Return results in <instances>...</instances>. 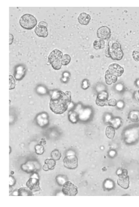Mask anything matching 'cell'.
<instances>
[{
	"label": "cell",
	"instance_id": "ba28073f",
	"mask_svg": "<svg viewBox=\"0 0 139 207\" xmlns=\"http://www.w3.org/2000/svg\"><path fill=\"white\" fill-rule=\"evenodd\" d=\"M64 164L66 168L70 169H75L78 166V159L75 155L67 156L64 159Z\"/></svg>",
	"mask_w": 139,
	"mask_h": 207
},
{
	"label": "cell",
	"instance_id": "484cf974",
	"mask_svg": "<svg viewBox=\"0 0 139 207\" xmlns=\"http://www.w3.org/2000/svg\"><path fill=\"white\" fill-rule=\"evenodd\" d=\"M52 158L55 160H59L62 156L58 150H54L51 153Z\"/></svg>",
	"mask_w": 139,
	"mask_h": 207
},
{
	"label": "cell",
	"instance_id": "1f68e13d",
	"mask_svg": "<svg viewBox=\"0 0 139 207\" xmlns=\"http://www.w3.org/2000/svg\"><path fill=\"white\" fill-rule=\"evenodd\" d=\"M133 59L136 62L139 63V50H136L132 53Z\"/></svg>",
	"mask_w": 139,
	"mask_h": 207
},
{
	"label": "cell",
	"instance_id": "30bf717a",
	"mask_svg": "<svg viewBox=\"0 0 139 207\" xmlns=\"http://www.w3.org/2000/svg\"><path fill=\"white\" fill-rule=\"evenodd\" d=\"M97 35L99 39L103 40L108 39L111 36V31L108 27H101L97 30Z\"/></svg>",
	"mask_w": 139,
	"mask_h": 207
},
{
	"label": "cell",
	"instance_id": "277c9868",
	"mask_svg": "<svg viewBox=\"0 0 139 207\" xmlns=\"http://www.w3.org/2000/svg\"><path fill=\"white\" fill-rule=\"evenodd\" d=\"M20 24L21 27L25 29L32 30L36 26L37 21L33 15L26 14L20 18Z\"/></svg>",
	"mask_w": 139,
	"mask_h": 207
},
{
	"label": "cell",
	"instance_id": "9c48e42d",
	"mask_svg": "<svg viewBox=\"0 0 139 207\" xmlns=\"http://www.w3.org/2000/svg\"><path fill=\"white\" fill-rule=\"evenodd\" d=\"M118 183L124 189H127L129 186V178L127 176V170L123 169L121 175H119Z\"/></svg>",
	"mask_w": 139,
	"mask_h": 207
},
{
	"label": "cell",
	"instance_id": "9a60e30c",
	"mask_svg": "<svg viewBox=\"0 0 139 207\" xmlns=\"http://www.w3.org/2000/svg\"><path fill=\"white\" fill-rule=\"evenodd\" d=\"M92 114V110L88 108L80 110L79 112V118L82 121H86L90 118Z\"/></svg>",
	"mask_w": 139,
	"mask_h": 207
},
{
	"label": "cell",
	"instance_id": "2e32d148",
	"mask_svg": "<svg viewBox=\"0 0 139 207\" xmlns=\"http://www.w3.org/2000/svg\"><path fill=\"white\" fill-rule=\"evenodd\" d=\"M90 20H91L90 16L84 12L80 13L78 18V20L79 23L83 25H87L89 24Z\"/></svg>",
	"mask_w": 139,
	"mask_h": 207
},
{
	"label": "cell",
	"instance_id": "f6af8a7d",
	"mask_svg": "<svg viewBox=\"0 0 139 207\" xmlns=\"http://www.w3.org/2000/svg\"><path fill=\"white\" fill-rule=\"evenodd\" d=\"M137 98H138V101H139V92H138V95H137Z\"/></svg>",
	"mask_w": 139,
	"mask_h": 207
},
{
	"label": "cell",
	"instance_id": "60d3db41",
	"mask_svg": "<svg viewBox=\"0 0 139 207\" xmlns=\"http://www.w3.org/2000/svg\"><path fill=\"white\" fill-rule=\"evenodd\" d=\"M111 116L109 115H106V119L107 121H110L111 120Z\"/></svg>",
	"mask_w": 139,
	"mask_h": 207
},
{
	"label": "cell",
	"instance_id": "8d00e7d4",
	"mask_svg": "<svg viewBox=\"0 0 139 207\" xmlns=\"http://www.w3.org/2000/svg\"><path fill=\"white\" fill-rule=\"evenodd\" d=\"M102 85H102V84H99V85H98L97 86V90L98 91V92H101L104 91V89H105L104 86L103 87H101H101H102Z\"/></svg>",
	"mask_w": 139,
	"mask_h": 207
},
{
	"label": "cell",
	"instance_id": "f35d334b",
	"mask_svg": "<svg viewBox=\"0 0 139 207\" xmlns=\"http://www.w3.org/2000/svg\"><path fill=\"white\" fill-rule=\"evenodd\" d=\"M15 183V180L14 179V178L12 177L11 176H10L9 177V185L12 186Z\"/></svg>",
	"mask_w": 139,
	"mask_h": 207
},
{
	"label": "cell",
	"instance_id": "e575fe53",
	"mask_svg": "<svg viewBox=\"0 0 139 207\" xmlns=\"http://www.w3.org/2000/svg\"><path fill=\"white\" fill-rule=\"evenodd\" d=\"M117 101L115 99L112 98V99H110L109 100H108V105L110 106H115L117 105Z\"/></svg>",
	"mask_w": 139,
	"mask_h": 207
},
{
	"label": "cell",
	"instance_id": "7402d4cb",
	"mask_svg": "<svg viewBox=\"0 0 139 207\" xmlns=\"http://www.w3.org/2000/svg\"><path fill=\"white\" fill-rule=\"evenodd\" d=\"M129 118L133 122H138L139 121V112L134 110L130 112Z\"/></svg>",
	"mask_w": 139,
	"mask_h": 207
},
{
	"label": "cell",
	"instance_id": "d6a6232c",
	"mask_svg": "<svg viewBox=\"0 0 139 207\" xmlns=\"http://www.w3.org/2000/svg\"><path fill=\"white\" fill-rule=\"evenodd\" d=\"M89 81L87 80H84L82 83V88L83 89H87L89 87Z\"/></svg>",
	"mask_w": 139,
	"mask_h": 207
},
{
	"label": "cell",
	"instance_id": "8fae6325",
	"mask_svg": "<svg viewBox=\"0 0 139 207\" xmlns=\"http://www.w3.org/2000/svg\"><path fill=\"white\" fill-rule=\"evenodd\" d=\"M108 97H109L108 94L106 91L100 92L98 94L96 99L97 105L100 106H104L105 105H108Z\"/></svg>",
	"mask_w": 139,
	"mask_h": 207
},
{
	"label": "cell",
	"instance_id": "5bb4252c",
	"mask_svg": "<svg viewBox=\"0 0 139 207\" xmlns=\"http://www.w3.org/2000/svg\"><path fill=\"white\" fill-rule=\"evenodd\" d=\"M21 168L24 172H34L39 168L38 163L35 161H30L21 166Z\"/></svg>",
	"mask_w": 139,
	"mask_h": 207
},
{
	"label": "cell",
	"instance_id": "f546056e",
	"mask_svg": "<svg viewBox=\"0 0 139 207\" xmlns=\"http://www.w3.org/2000/svg\"><path fill=\"white\" fill-rule=\"evenodd\" d=\"M35 148L36 153L39 155H41V154H43V153L44 151V147L41 145H36Z\"/></svg>",
	"mask_w": 139,
	"mask_h": 207
},
{
	"label": "cell",
	"instance_id": "d4e9b609",
	"mask_svg": "<svg viewBox=\"0 0 139 207\" xmlns=\"http://www.w3.org/2000/svg\"><path fill=\"white\" fill-rule=\"evenodd\" d=\"M71 61V57L68 54H64L62 59V64L63 65H67L69 64Z\"/></svg>",
	"mask_w": 139,
	"mask_h": 207
},
{
	"label": "cell",
	"instance_id": "52a82bcc",
	"mask_svg": "<svg viewBox=\"0 0 139 207\" xmlns=\"http://www.w3.org/2000/svg\"><path fill=\"white\" fill-rule=\"evenodd\" d=\"M39 178L37 174H34L31 178L27 182V187L32 191H37L40 190Z\"/></svg>",
	"mask_w": 139,
	"mask_h": 207
},
{
	"label": "cell",
	"instance_id": "74e56055",
	"mask_svg": "<svg viewBox=\"0 0 139 207\" xmlns=\"http://www.w3.org/2000/svg\"><path fill=\"white\" fill-rule=\"evenodd\" d=\"M117 106L119 108H122L124 106V103L122 101H119L117 103Z\"/></svg>",
	"mask_w": 139,
	"mask_h": 207
},
{
	"label": "cell",
	"instance_id": "603a6c76",
	"mask_svg": "<svg viewBox=\"0 0 139 207\" xmlns=\"http://www.w3.org/2000/svg\"><path fill=\"white\" fill-rule=\"evenodd\" d=\"M18 195H32V191L28 188H21L18 190Z\"/></svg>",
	"mask_w": 139,
	"mask_h": 207
},
{
	"label": "cell",
	"instance_id": "ab89813d",
	"mask_svg": "<svg viewBox=\"0 0 139 207\" xmlns=\"http://www.w3.org/2000/svg\"><path fill=\"white\" fill-rule=\"evenodd\" d=\"M116 154V153L115 150H111L109 152V155L111 157H113L115 156Z\"/></svg>",
	"mask_w": 139,
	"mask_h": 207
},
{
	"label": "cell",
	"instance_id": "4316f807",
	"mask_svg": "<svg viewBox=\"0 0 139 207\" xmlns=\"http://www.w3.org/2000/svg\"><path fill=\"white\" fill-rule=\"evenodd\" d=\"M114 186L115 185L113 182V181L110 179L106 180L104 183V186L105 187V188H106L107 189H112L114 187Z\"/></svg>",
	"mask_w": 139,
	"mask_h": 207
},
{
	"label": "cell",
	"instance_id": "8992f818",
	"mask_svg": "<svg viewBox=\"0 0 139 207\" xmlns=\"http://www.w3.org/2000/svg\"><path fill=\"white\" fill-rule=\"evenodd\" d=\"M35 33L37 35L41 37H46L48 35L47 24L45 22L41 21L35 29Z\"/></svg>",
	"mask_w": 139,
	"mask_h": 207
},
{
	"label": "cell",
	"instance_id": "6da1fadb",
	"mask_svg": "<svg viewBox=\"0 0 139 207\" xmlns=\"http://www.w3.org/2000/svg\"><path fill=\"white\" fill-rule=\"evenodd\" d=\"M71 102V93L55 91L53 92L50 101V108L56 114L65 112Z\"/></svg>",
	"mask_w": 139,
	"mask_h": 207
},
{
	"label": "cell",
	"instance_id": "ac0fdd59",
	"mask_svg": "<svg viewBox=\"0 0 139 207\" xmlns=\"http://www.w3.org/2000/svg\"><path fill=\"white\" fill-rule=\"evenodd\" d=\"M47 115L46 113H42L37 116V121L39 125L41 126H45L47 124L48 122Z\"/></svg>",
	"mask_w": 139,
	"mask_h": 207
},
{
	"label": "cell",
	"instance_id": "cb8c5ba5",
	"mask_svg": "<svg viewBox=\"0 0 139 207\" xmlns=\"http://www.w3.org/2000/svg\"><path fill=\"white\" fill-rule=\"evenodd\" d=\"M110 122L112 125V126L115 129H118L121 125V120L119 118H115L111 119Z\"/></svg>",
	"mask_w": 139,
	"mask_h": 207
},
{
	"label": "cell",
	"instance_id": "d590c367",
	"mask_svg": "<svg viewBox=\"0 0 139 207\" xmlns=\"http://www.w3.org/2000/svg\"><path fill=\"white\" fill-rule=\"evenodd\" d=\"M115 89H117V91H118L119 92H121L123 89V86L121 84H118L115 86Z\"/></svg>",
	"mask_w": 139,
	"mask_h": 207
},
{
	"label": "cell",
	"instance_id": "d6986e66",
	"mask_svg": "<svg viewBox=\"0 0 139 207\" xmlns=\"http://www.w3.org/2000/svg\"><path fill=\"white\" fill-rule=\"evenodd\" d=\"M56 165L55 160L53 159H46L45 161V165L43 166V169L45 171H48L49 170H53Z\"/></svg>",
	"mask_w": 139,
	"mask_h": 207
},
{
	"label": "cell",
	"instance_id": "836d02e7",
	"mask_svg": "<svg viewBox=\"0 0 139 207\" xmlns=\"http://www.w3.org/2000/svg\"><path fill=\"white\" fill-rule=\"evenodd\" d=\"M37 91L41 94H44L46 93V89L43 86H39L37 89Z\"/></svg>",
	"mask_w": 139,
	"mask_h": 207
},
{
	"label": "cell",
	"instance_id": "7bdbcfd3",
	"mask_svg": "<svg viewBox=\"0 0 139 207\" xmlns=\"http://www.w3.org/2000/svg\"><path fill=\"white\" fill-rule=\"evenodd\" d=\"M122 172H123V170L119 169V170H118L117 171V174L118 175V176L119 175H121L122 173Z\"/></svg>",
	"mask_w": 139,
	"mask_h": 207
},
{
	"label": "cell",
	"instance_id": "7a4b0ae2",
	"mask_svg": "<svg viewBox=\"0 0 139 207\" xmlns=\"http://www.w3.org/2000/svg\"><path fill=\"white\" fill-rule=\"evenodd\" d=\"M106 56L113 60L120 61L123 58V52L121 50L120 44L118 42H110L109 48L105 52Z\"/></svg>",
	"mask_w": 139,
	"mask_h": 207
},
{
	"label": "cell",
	"instance_id": "83f0119b",
	"mask_svg": "<svg viewBox=\"0 0 139 207\" xmlns=\"http://www.w3.org/2000/svg\"><path fill=\"white\" fill-rule=\"evenodd\" d=\"M69 119L73 123H75L77 121V115L74 112H69Z\"/></svg>",
	"mask_w": 139,
	"mask_h": 207
},
{
	"label": "cell",
	"instance_id": "5b68a950",
	"mask_svg": "<svg viewBox=\"0 0 139 207\" xmlns=\"http://www.w3.org/2000/svg\"><path fill=\"white\" fill-rule=\"evenodd\" d=\"M62 192L66 195L74 196L78 193L77 187L70 181H66L63 185Z\"/></svg>",
	"mask_w": 139,
	"mask_h": 207
},
{
	"label": "cell",
	"instance_id": "f1b7e54d",
	"mask_svg": "<svg viewBox=\"0 0 139 207\" xmlns=\"http://www.w3.org/2000/svg\"><path fill=\"white\" fill-rule=\"evenodd\" d=\"M15 85L16 84L14 77L11 75H9V89L11 90L14 89Z\"/></svg>",
	"mask_w": 139,
	"mask_h": 207
},
{
	"label": "cell",
	"instance_id": "4dcf8cb0",
	"mask_svg": "<svg viewBox=\"0 0 139 207\" xmlns=\"http://www.w3.org/2000/svg\"><path fill=\"white\" fill-rule=\"evenodd\" d=\"M56 180L57 182L60 185H64L66 182L65 178V177L62 176H57L56 178Z\"/></svg>",
	"mask_w": 139,
	"mask_h": 207
},
{
	"label": "cell",
	"instance_id": "3957f363",
	"mask_svg": "<svg viewBox=\"0 0 139 207\" xmlns=\"http://www.w3.org/2000/svg\"><path fill=\"white\" fill-rule=\"evenodd\" d=\"M63 54L58 49H55L52 51L48 56V63L55 70H59L62 68V59Z\"/></svg>",
	"mask_w": 139,
	"mask_h": 207
},
{
	"label": "cell",
	"instance_id": "ffe728a7",
	"mask_svg": "<svg viewBox=\"0 0 139 207\" xmlns=\"http://www.w3.org/2000/svg\"><path fill=\"white\" fill-rule=\"evenodd\" d=\"M93 46L96 50L103 49L105 47V42L103 39H96L93 43Z\"/></svg>",
	"mask_w": 139,
	"mask_h": 207
},
{
	"label": "cell",
	"instance_id": "44dd1931",
	"mask_svg": "<svg viewBox=\"0 0 139 207\" xmlns=\"http://www.w3.org/2000/svg\"><path fill=\"white\" fill-rule=\"evenodd\" d=\"M106 135L108 138L113 139L115 135V128L112 126H108L106 129Z\"/></svg>",
	"mask_w": 139,
	"mask_h": 207
},
{
	"label": "cell",
	"instance_id": "7c38bea8",
	"mask_svg": "<svg viewBox=\"0 0 139 207\" xmlns=\"http://www.w3.org/2000/svg\"><path fill=\"white\" fill-rule=\"evenodd\" d=\"M109 70L113 75H115L117 77L121 76L124 73V69L121 66L116 63H113L109 65Z\"/></svg>",
	"mask_w": 139,
	"mask_h": 207
},
{
	"label": "cell",
	"instance_id": "e0dca14e",
	"mask_svg": "<svg viewBox=\"0 0 139 207\" xmlns=\"http://www.w3.org/2000/svg\"><path fill=\"white\" fill-rule=\"evenodd\" d=\"M117 80H118V77L111 73L109 69H108L106 71L105 80H106V82L108 85H111L113 83H115L117 81Z\"/></svg>",
	"mask_w": 139,
	"mask_h": 207
},
{
	"label": "cell",
	"instance_id": "b9f144b4",
	"mask_svg": "<svg viewBox=\"0 0 139 207\" xmlns=\"http://www.w3.org/2000/svg\"><path fill=\"white\" fill-rule=\"evenodd\" d=\"M9 35H10V42H9V44H11L12 43V42H13V41L14 37H13V35L11 34H10Z\"/></svg>",
	"mask_w": 139,
	"mask_h": 207
},
{
	"label": "cell",
	"instance_id": "4fadbf2b",
	"mask_svg": "<svg viewBox=\"0 0 139 207\" xmlns=\"http://www.w3.org/2000/svg\"><path fill=\"white\" fill-rule=\"evenodd\" d=\"M26 71V67L24 65H18L15 67L14 78L18 80H21L24 78Z\"/></svg>",
	"mask_w": 139,
	"mask_h": 207
},
{
	"label": "cell",
	"instance_id": "ee69618b",
	"mask_svg": "<svg viewBox=\"0 0 139 207\" xmlns=\"http://www.w3.org/2000/svg\"><path fill=\"white\" fill-rule=\"evenodd\" d=\"M135 84L139 88V79H137L135 82Z\"/></svg>",
	"mask_w": 139,
	"mask_h": 207
}]
</instances>
